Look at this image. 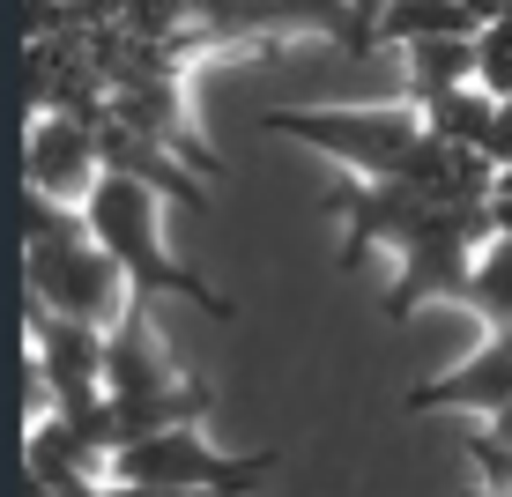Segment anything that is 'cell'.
<instances>
[{"mask_svg": "<svg viewBox=\"0 0 512 497\" xmlns=\"http://www.w3.org/2000/svg\"><path fill=\"white\" fill-rule=\"evenodd\" d=\"M475 82H483L490 97H512V15L505 23H483L475 30Z\"/></svg>", "mask_w": 512, "mask_h": 497, "instance_id": "cell-14", "label": "cell"}, {"mask_svg": "<svg viewBox=\"0 0 512 497\" xmlns=\"http://www.w3.org/2000/svg\"><path fill=\"white\" fill-rule=\"evenodd\" d=\"M282 453H208L201 423H179V431L134 438V446L112 453V483H156V490H216V497H245L260 483H275Z\"/></svg>", "mask_w": 512, "mask_h": 497, "instance_id": "cell-6", "label": "cell"}, {"mask_svg": "<svg viewBox=\"0 0 512 497\" xmlns=\"http://www.w3.org/2000/svg\"><path fill=\"white\" fill-rule=\"evenodd\" d=\"M82 216H90V238L119 260V275L134 282V297L156 305V297L171 290V297H186L201 319H238L231 297L208 290L186 260H171V245H164V193H156V186L127 179V171H104L97 193L82 201Z\"/></svg>", "mask_w": 512, "mask_h": 497, "instance_id": "cell-3", "label": "cell"}, {"mask_svg": "<svg viewBox=\"0 0 512 497\" xmlns=\"http://www.w3.org/2000/svg\"><path fill=\"white\" fill-rule=\"evenodd\" d=\"M490 164L512 171V97L498 104V127H490Z\"/></svg>", "mask_w": 512, "mask_h": 497, "instance_id": "cell-16", "label": "cell"}, {"mask_svg": "<svg viewBox=\"0 0 512 497\" xmlns=\"http://www.w3.org/2000/svg\"><path fill=\"white\" fill-rule=\"evenodd\" d=\"M201 416H208V386L171 364L164 334H156V305L134 297L119 312L112 342H104V408H97L104 453L156 438V431H179V423H201Z\"/></svg>", "mask_w": 512, "mask_h": 497, "instance_id": "cell-1", "label": "cell"}, {"mask_svg": "<svg viewBox=\"0 0 512 497\" xmlns=\"http://www.w3.org/2000/svg\"><path fill=\"white\" fill-rule=\"evenodd\" d=\"M23 290L38 312L90 319V327H119V312L134 305V282L90 238V216L30 186H23Z\"/></svg>", "mask_w": 512, "mask_h": 497, "instance_id": "cell-2", "label": "cell"}, {"mask_svg": "<svg viewBox=\"0 0 512 497\" xmlns=\"http://www.w3.org/2000/svg\"><path fill=\"white\" fill-rule=\"evenodd\" d=\"M498 238V208L475 201V208H438L431 223L416 230L409 245L394 253V290H386V319H409L423 312L431 297H461L475 260H483V245Z\"/></svg>", "mask_w": 512, "mask_h": 497, "instance_id": "cell-5", "label": "cell"}, {"mask_svg": "<svg viewBox=\"0 0 512 497\" xmlns=\"http://www.w3.org/2000/svg\"><path fill=\"white\" fill-rule=\"evenodd\" d=\"M23 497H104V475H75V483H23Z\"/></svg>", "mask_w": 512, "mask_h": 497, "instance_id": "cell-15", "label": "cell"}, {"mask_svg": "<svg viewBox=\"0 0 512 497\" xmlns=\"http://www.w3.org/2000/svg\"><path fill=\"white\" fill-rule=\"evenodd\" d=\"M416 112H423V127H431L438 141H461V149H483V156H490L498 97H490L483 82H461V90H446V97H431V104H416Z\"/></svg>", "mask_w": 512, "mask_h": 497, "instance_id": "cell-12", "label": "cell"}, {"mask_svg": "<svg viewBox=\"0 0 512 497\" xmlns=\"http://www.w3.org/2000/svg\"><path fill=\"white\" fill-rule=\"evenodd\" d=\"M104 497H216V490H156V483H104Z\"/></svg>", "mask_w": 512, "mask_h": 497, "instance_id": "cell-17", "label": "cell"}, {"mask_svg": "<svg viewBox=\"0 0 512 497\" xmlns=\"http://www.w3.org/2000/svg\"><path fill=\"white\" fill-rule=\"evenodd\" d=\"M505 401H512V319L483 334V349H475L468 364L409 386L401 408H483V416H490V408H505Z\"/></svg>", "mask_w": 512, "mask_h": 497, "instance_id": "cell-9", "label": "cell"}, {"mask_svg": "<svg viewBox=\"0 0 512 497\" xmlns=\"http://www.w3.org/2000/svg\"><path fill=\"white\" fill-rule=\"evenodd\" d=\"M475 30L483 23H475L468 0H386L372 38L401 52V45H423V38H475Z\"/></svg>", "mask_w": 512, "mask_h": 497, "instance_id": "cell-11", "label": "cell"}, {"mask_svg": "<svg viewBox=\"0 0 512 497\" xmlns=\"http://www.w3.org/2000/svg\"><path fill=\"white\" fill-rule=\"evenodd\" d=\"M483 431L498 438V446H512V401H505V408H490V416H483Z\"/></svg>", "mask_w": 512, "mask_h": 497, "instance_id": "cell-18", "label": "cell"}, {"mask_svg": "<svg viewBox=\"0 0 512 497\" xmlns=\"http://www.w3.org/2000/svg\"><path fill=\"white\" fill-rule=\"evenodd\" d=\"M453 305L483 319V334H490V327H505V319H512V230H498V238L483 245V260H475L468 290L453 297Z\"/></svg>", "mask_w": 512, "mask_h": 497, "instance_id": "cell-13", "label": "cell"}, {"mask_svg": "<svg viewBox=\"0 0 512 497\" xmlns=\"http://www.w3.org/2000/svg\"><path fill=\"white\" fill-rule=\"evenodd\" d=\"M268 134L305 141V149L334 156L342 171H364V179H401L431 127H423L416 104H342V112H268Z\"/></svg>", "mask_w": 512, "mask_h": 497, "instance_id": "cell-4", "label": "cell"}, {"mask_svg": "<svg viewBox=\"0 0 512 497\" xmlns=\"http://www.w3.org/2000/svg\"><path fill=\"white\" fill-rule=\"evenodd\" d=\"M320 208H327L334 223H342V268H357L372 245L401 253V245H409L416 230L438 216V201H423L416 186H401V179H364V171L334 179Z\"/></svg>", "mask_w": 512, "mask_h": 497, "instance_id": "cell-7", "label": "cell"}, {"mask_svg": "<svg viewBox=\"0 0 512 497\" xmlns=\"http://www.w3.org/2000/svg\"><path fill=\"white\" fill-rule=\"evenodd\" d=\"M104 179V149H97V119L82 112H38L23 134V186L45 201L82 208Z\"/></svg>", "mask_w": 512, "mask_h": 497, "instance_id": "cell-8", "label": "cell"}, {"mask_svg": "<svg viewBox=\"0 0 512 497\" xmlns=\"http://www.w3.org/2000/svg\"><path fill=\"white\" fill-rule=\"evenodd\" d=\"M475 82V38H423L401 45V104H431L446 90Z\"/></svg>", "mask_w": 512, "mask_h": 497, "instance_id": "cell-10", "label": "cell"}]
</instances>
